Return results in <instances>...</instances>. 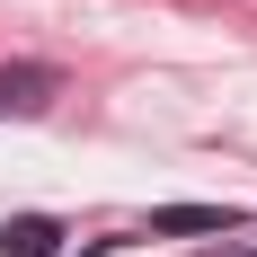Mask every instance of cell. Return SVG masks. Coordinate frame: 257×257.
<instances>
[{"instance_id": "6da1fadb", "label": "cell", "mask_w": 257, "mask_h": 257, "mask_svg": "<svg viewBox=\"0 0 257 257\" xmlns=\"http://www.w3.org/2000/svg\"><path fill=\"white\" fill-rule=\"evenodd\" d=\"M239 213L231 204H160L151 213V239H195V231H231Z\"/></svg>"}, {"instance_id": "7a4b0ae2", "label": "cell", "mask_w": 257, "mask_h": 257, "mask_svg": "<svg viewBox=\"0 0 257 257\" xmlns=\"http://www.w3.org/2000/svg\"><path fill=\"white\" fill-rule=\"evenodd\" d=\"M62 222L53 213H18V222H0V257H53Z\"/></svg>"}]
</instances>
